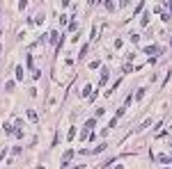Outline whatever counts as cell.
<instances>
[{
  "label": "cell",
  "mask_w": 172,
  "mask_h": 169,
  "mask_svg": "<svg viewBox=\"0 0 172 169\" xmlns=\"http://www.w3.org/2000/svg\"><path fill=\"white\" fill-rule=\"evenodd\" d=\"M94 124H96L94 119H90V121H87V124H85V128H87V130H92V128H94Z\"/></svg>",
  "instance_id": "obj_3"
},
{
  "label": "cell",
  "mask_w": 172,
  "mask_h": 169,
  "mask_svg": "<svg viewBox=\"0 0 172 169\" xmlns=\"http://www.w3.org/2000/svg\"><path fill=\"white\" fill-rule=\"evenodd\" d=\"M16 78H18V80H23V69H21V66H16Z\"/></svg>",
  "instance_id": "obj_5"
},
{
  "label": "cell",
  "mask_w": 172,
  "mask_h": 169,
  "mask_svg": "<svg viewBox=\"0 0 172 169\" xmlns=\"http://www.w3.org/2000/svg\"><path fill=\"white\" fill-rule=\"evenodd\" d=\"M90 94H92V87H90V84H87L85 89H83V96H90Z\"/></svg>",
  "instance_id": "obj_8"
},
{
  "label": "cell",
  "mask_w": 172,
  "mask_h": 169,
  "mask_svg": "<svg viewBox=\"0 0 172 169\" xmlns=\"http://www.w3.org/2000/svg\"><path fill=\"white\" fill-rule=\"evenodd\" d=\"M156 51H158L156 46H147V48H145V53H149V55H152V53H156Z\"/></svg>",
  "instance_id": "obj_4"
},
{
  "label": "cell",
  "mask_w": 172,
  "mask_h": 169,
  "mask_svg": "<svg viewBox=\"0 0 172 169\" xmlns=\"http://www.w3.org/2000/svg\"><path fill=\"white\" fill-rule=\"evenodd\" d=\"M106 80H108V71H106V69H103V71H101V84L106 82Z\"/></svg>",
  "instance_id": "obj_6"
},
{
  "label": "cell",
  "mask_w": 172,
  "mask_h": 169,
  "mask_svg": "<svg viewBox=\"0 0 172 169\" xmlns=\"http://www.w3.org/2000/svg\"><path fill=\"white\" fill-rule=\"evenodd\" d=\"M71 155H74V149H69V151L64 153V155H62V165H67V162L71 160Z\"/></svg>",
  "instance_id": "obj_1"
},
{
  "label": "cell",
  "mask_w": 172,
  "mask_h": 169,
  "mask_svg": "<svg viewBox=\"0 0 172 169\" xmlns=\"http://www.w3.org/2000/svg\"><path fill=\"white\" fill-rule=\"evenodd\" d=\"M115 169H124V167H122V165H117V167H115Z\"/></svg>",
  "instance_id": "obj_9"
},
{
  "label": "cell",
  "mask_w": 172,
  "mask_h": 169,
  "mask_svg": "<svg viewBox=\"0 0 172 169\" xmlns=\"http://www.w3.org/2000/svg\"><path fill=\"white\" fill-rule=\"evenodd\" d=\"M28 119H30V121H37V112H34V110H28Z\"/></svg>",
  "instance_id": "obj_2"
},
{
  "label": "cell",
  "mask_w": 172,
  "mask_h": 169,
  "mask_svg": "<svg viewBox=\"0 0 172 169\" xmlns=\"http://www.w3.org/2000/svg\"><path fill=\"white\" fill-rule=\"evenodd\" d=\"M142 96H145V89H138V94H136V98H138V101H142Z\"/></svg>",
  "instance_id": "obj_7"
},
{
  "label": "cell",
  "mask_w": 172,
  "mask_h": 169,
  "mask_svg": "<svg viewBox=\"0 0 172 169\" xmlns=\"http://www.w3.org/2000/svg\"><path fill=\"white\" fill-rule=\"evenodd\" d=\"M170 46H172V37H170Z\"/></svg>",
  "instance_id": "obj_10"
}]
</instances>
